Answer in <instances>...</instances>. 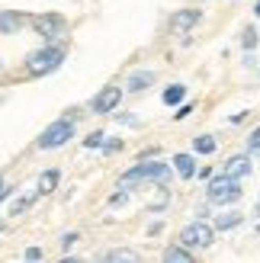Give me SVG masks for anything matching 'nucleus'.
I'll return each instance as SVG.
<instances>
[{
    "mask_svg": "<svg viewBox=\"0 0 260 263\" xmlns=\"http://www.w3.org/2000/svg\"><path fill=\"white\" fill-rule=\"evenodd\" d=\"M61 61H64V48L61 45H45V48H39V51H32V55L26 58V71L32 77H45L51 71H58Z\"/></svg>",
    "mask_w": 260,
    "mask_h": 263,
    "instance_id": "f257e3e1",
    "label": "nucleus"
},
{
    "mask_svg": "<svg viewBox=\"0 0 260 263\" xmlns=\"http://www.w3.org/2000/svg\"><path fill=\"white\" fill-rule=\"evenodd\" d=\"M206 196H209V202L212 205H231V202H238L244 190H241V183L238 180H231V177H215L209 180V190H206Z\"/></svg>",
    "mask_w": 260,
    "mask_h": 263,
    "instance_id": "f03ea898",
    "label": "nucleus"
},
{
    "mask_svg": "<svg viewBox=\"0 0 260 263\" xmlns=\"http://www.w3.org/2000/svg\"><path fill=\"white\" fill-rule=\"evenodd\" d=\"M180 244L190 247V251H206V247H212L215 244V228L212 225H206V221H190V225L180 231Z\"/></svg>",
    "mask_w": 260,
    "mask_h": 263,
    "instance_id": "7ed1b4c3",
    "label": "nucleus"
},
{
    "mask_svg": "<svg viewBox=\"0 0 260 263\" xmlns=\"http://www.w3.org/2000/svg\"><path fill=\"white\" fill-rule=\"evenodd\" d=\"M74 138V119H58V122H51L42 135H39V148L42 151H51V148H61V144H68Z\"/></svg>",
    "mask_w": 260,
    "mask_h": 263,
    "instance_id": "20e7f679",
    "label": "nucleus"
},
{
    "mask_svg": "<svg viewBox=\"0 0 260 263\" xmlns=\"http://www.w3.org/2000/svg\"><path fill=\"white\" fill-rule=\"evenodd\" d=\"M32 29L42 39H55L64 29V16H61V13H42V16L32 20Z\"/></svg>",
    "mask_w": 260,
    "mask_h": 263,
    "instance_id": "39448f33",
    "label": "nucleus"
},
{
    "mask_svg": "<svg viewBox=\"0 0 260 263\" xmlns=\"http://www.w3.org/2000/svg\"><path fill=\"white\" fill-rule=\"evenodd\" d=\"M119 100H122V90L119 87H103L100 93L94 97V112H100V116L116 112V109H119Z\"/></svg>",
    "mask_w": 260,
    "mask_h": 263,
    "instance_id": "423d86ee",
    "label": "nucleus"
},
{
    "mask_svg": "<svg viewBox=\"0 0 260 263\" xmlns=\"http://www.w3.org/2000/svg\"><path fill=\"white\" fill-rule=\"evenodd\" d=\"M199 16H202L199 10H177V13H171V35H187L193 26L199 23Z\"/></svg>",
    "mask_w": 260,
    "mask_h": 263,
    "instance_id": "0eeeda50",
    "label": "nucleus"
},
{
    "mask_svg": "<svg viewBox=\"0 0 260 263\" xmlns=\"http://www.w3.org/2000/svg\"><path fill=\"white\" fill-rule=\"evenodd\" d=\"M222 174L231 177V180L248 177V174H251V157H248V154H235V157H228V164L222 167Z\"/></svg>",
    "mask_w": 260,
    "mask_h": 263,
    "instance_id": "6e6552de",
    "label": "nucleus"
},
{
    "mask_svg": "<svg viewBox=\"0 0 260 263\" xmlns=\"http://www.w3.org/2000/svg\"><path fill=\"white\" fill-rule=\"evenodd\" d=\"M174 170H177L183 180L196 177V157H193V154H177V157H174Z\"/></svg>",
    "mask_w": 260,
    "mask_h": 263,
    "instance_id": "1a4fd4ad",
    "label": "nucleus"
},
{
    "mask_svg": "<svg viewBox=\"0 0 260 263\" xmlns=\"http://www.w3.org/2000/svg\"><path fill=\"white\" fill-rule=\"evenodd\" d=\"M23 23H26V16H23V13H16V10L0 13V32H16Z\"/></svg>",
    "mask_w": 260,
    "mask_h": 263,
    "instance_id": "9d476101",
    "label": "nucleus"
},
{
    "mask_svg": "<svg viewBox=\"0 0 260 263\" xmlns=\"http://www.w3.org/2000/svg\"><path fill=\"white\" fill-rule=\"evenodd\" d=\"M164 260L167 263H190L193 260V251H190V247H183V244H171L164 251Z\"/></svg>",
    "mask_w": 260,
    "mask_h": 263,
    "instance_id": "9b49d317",
    "label": "nucleus"
},
{
    "mask_svg": "<svg viewBox=\"0 0 260 263\" xmlns=\"http://www.w3.org/2000/svg\"><path fill=\"white\" fill-rule=\"evenodd\" d=\"M154 84V71H135L132 77H128V90H135V93H138V90H148Z\"/></svg>",
    "mask_w": 260,
    "mask_h": 263,
    "instance_id": "f8f14e48",
    "label": "nucleus"
},
{
    "mask_svg": "<svg viewBox=\"0 0 260 263\" xmlns=\"http://www.w3.org/2000/svg\"><path fill=\"white\" fill-rule=\"evenodd\" d=\"M58 180H61V174H58V170H45V174L39 177V196H48V193H55V190H58Z\"/></svg>",
    "mask_w": 260,
    "mask_h": 263,
    "instance_id": "ddd939ff",
    "label": "nucleus"
},
{
    "mask_svg": "<svg viewBox=\"0 0 260 263\" xmlns=\"http://www.w3.org/2000/svg\"><path fill=\"white\" fill-rule=\"evenodd\" d=\"M241 221H244L241 212H225V215H218V218H215V228H218V231H228V228H238Z\"/></svg>",
    "mask_w": 260,
    "mask_h": 263,
    "instance_id": "4468645a",
    "label": "nucleus"
},
{
    "mask_svg": "<svg viewBox=\"0 0 260 263\" xmlns=\"http://www.w3.org/2000/svg\"><path fill=\"white\" fill-rule=\"evenodd\" d=\"M106 260H109V263H135L138 254H135V251H128V247H116V251L106 254Z\"/></svg>",
    "mask_w": 260,
    "mask_h": 263,
    "instance_id": "2eb2a0df",
    "label": "nucleus"
},
{
    "mask_svg": "<svg viewBox=\"0 0 260 263\" xmlns=\"http://www.w3.org/2000/svg\"><path fill=\"white\" fill-rule=\"evenodd\" d=\"M183 97H187V87H183V84H174V87L164 90V103H167V106H177Z\"/></svg>",
    "mask_w": 260,
    "mask_h": 263,
    "instance_id": "dca6fc26",
    "label": "nucleus"
},
{
    "mask_svg": "<svg viewBox=\"0 0 260 263\" xmlns=\"http://www.w3.org/2000/svg\"><path fill=\"white\" fill-rule=\"evenodd\" d=\"M193 151H196V154H212V151H215V138H212V135L193 138Z\"/></svg>",
    "mask_w": 260,
    "mask_h": 263,
    "instance_id": "f3484780",
    "label": "nucleus"
},
{
    "mask_svg": "<svg viewBox=\"0 0 260 263\" xmlns=\"http://www.w3.org/2000/svg\"><path fill=\"white\" fill-rule=\"evenodd\" d=\"M257 42H260V39H257V29H251V26H248V29L241 32V45L248 48V51H254V48H257Z\"/></svg>",
    "mask_w": 260,
    "mask_h": 263,
    "instance_id": "a211bd4d",
    "label": "nucleus"
},
{
    "mask_svg": "<svg viewBox=\"0 0 260 263\" xmlns=\"http://www.w3.org/2000/svg\"><path fill=\"white\" fill-rule=\"evenodd\" d=\"M29 205H32V196H23V199H16V202L10 205V215H23Z\"/></svg>",
    "mask_w": 260,
    "mask_h": 263,
    "instance_id": "6ab92c4d",
    "label": "nucleus"
},
{
    "mask_svg": "<svg viewBox=\"0 0 260 263\" xmlns=\"http://www.w3.org/2000/svg\"><path fill=\"white\" fill-rule=\"evenodd\" d=\"M103 138H106L103 132H94V135L84 138V148H103Z\"/></svg>",
    "mask_w": 260,
    "mask_h": 263,
    "instance_id": "aec40b11",
    "label": "nucleus"
},
{
    "mask_svg": "<svg viewBox=\"0 0 260 263\" xmlns=\"http://www.w3.org/2000/svg\"><path fill=\"white\" fill-rule=\"evenodd\" d=\"M248 144H251V151H260V125L251 132V141H248Z\"/></svg>",
    "mask_w": 260,
    "mask_h": 263,
    "instance_id": "412c9836",
    "label": "nucleus"
},
{
    "mask_svg": "<svg viewBox=\"0 0 260 263\" xmlns=\"http://www.w3.org/2000/svg\"><path fill=\"white\" fill-rule=\"evenodd\" d=\"M125 199H128V193H113L109 196V205H125Z\"/></svg>",
    "mask_w": 260,
    "mask_h": 263,
    "instance_id": "4be33fe9",
    "label": "nucleus"
},
{
    "mask_svg": "<svg viewBox=\"0 0 260 263\" xmlns=\"http://www.w3.org/2000/svg\"><path fill=\"white\" fill-rule=\"evenodd\" d=\"M74 241H77V234H74V231H68V234H64V238H61V247H64V251H68V247H71Z\"/></svg>",
    "mask_w": 260,
    "mask_h": 263,
    "instance_id": "5701e85b",
    "label": "nucleus"
},
{
    "mask_svg": "<svg viewBox=\"0 0 260 263\" xmlns=\"http://www.w3.org/2000/svg\"><path fill=\"white\" fill-rule=\"evenodd\" d=\"M190 112H193V103H183V106H180V112H174V116H177V119H187Z\"/></svg>",
    "mask_w": 260,
    "mask_h": 263,
    "instance_id": "b1692460",
    "label": "nucleus"
},
{
    "mask_svg": "<svg viewBox=\"0 0 260 263\" xmlns=\"http://www.w3.org/2000/svg\"><path fill=\"white\" fill-rule=\"evenodd\" d=\"M103 148H106V154H113V151H122V141H106Z\"/></svg>",
    "mask_w": 260,
    "mask_h": 263,
    "instance_id": "393cba45",
    "label": "nucleus"
},
{
    "mask_svg": "<svg viewBox=\"0 0 260 263\" xmlns=\"http://www.w3.org/2000/svg\"><path fill=\"white\" fill-rule=\"evenodd\" d=\"M26 260H42V251H39V247H29V251H26Z\"/></svg>",
    "mask_w": 260,
    "mask_h": 263,
    "instance_id": "a878e982",
    "label": "nucleus"
},
{
    "mask_svg": "<svg viewBox=\"0 0 260 263\" xmlns=\"http://www.w3.org/2000/svg\"><path fill=\"white\" fill-rule=\"evenodd\" d=\"M161 228H164V221H154V225L148 228V234H161Z\"/></svg>",
    "mask_w": 260,
    "mask_h": 263,
    "instance_id": "bb28decb",
    "label": "nucleus"
},
{
    "mask_svg": "<svg viewBox=\"0 0 260 263\" xmlns=\"http://www.w3.org/2000/svg\"><path fill=\"white\" fill-rule=\"evenodd\" d=\"M7 193H10V190L4 186V180H0V199H4V196H7Z\"/></svg>",
    "mask_w": 260,
    "mask_h": 263,
    "instance_id": "cd10ccee",
    "label": "nucleus"
},
{
    "mask_svg": "<svg viewBox=\"0 0 260 263\" xmlns=\"http://www.w3.org/2000/svg\"><path fill=\"white\" fill-rule=\"evenodd\" d=\"M254 13H257V16H260V0H257V7H254Z\"/></svg>",
    "mask_w": 260,
    "mask_h": 263,
    "instance_id": "c85d7f7f",
    "label": "nucleus"
},
{
    "mask_svg": "<svg viewBox=\"0 0 260 263\" xmlns=\"http://www.w3.org/2000/svg\"><path fill=\"white\" fill-rule=\"evenodd\" d=\"M0 228H4V225H0Z\"/></svg>",
    "mask_w": 260,
    "mask_h": 263,
    "instance_id": "c756f323",
    "label": "nucleus"
}]
</instances>
